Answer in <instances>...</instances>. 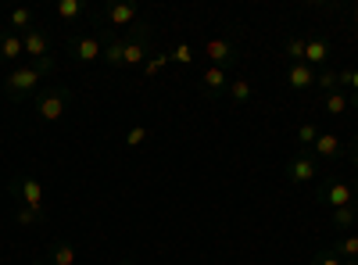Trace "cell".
<instances>
[{
	"instance_id": "cell-1",
	"label": "cell",
	"mask_w": 358,
	"mask_h": 265,
	"mask_svg": "<svg viewBox=\"0 0 358 265\" xmlns=\"http://www.w3.org/2000/svg\"><path fill=\"white\" fill-rule=\"evenodd\" d=\"M54 72V57H47V62H22L15 65L8 76H4V97L8 101H25L36 94V86Z\"/></svg>"
},
{
	"instance_id": "cell-2",
	"label": "cell",
	"mask_w": 358,
	"mask_h": 265,
	"mask_svg": "<svg viewBox=\"0 0 358 265\" xmlns=\"http://www.w3.org/2000/svg\"><path fill=\"white\" fill-rule=\"evenodd\" d=\"M151 57V22H136L129 33H122V69H143Z\"/></svg>"
},
{
	"instance_id": "cell-3",
	"label": "cell",
	"mask_w": 358,
	"mask_h": 265,
	"mask_svg": "<svg viewBox=\"0 0 358 265\" xmlns=\"http://www.w3.org/2000/svg\"><path fill=\"white\" fill-rule=\"evenodd\" d=\"M69 104H72V90H69V86H47V90L36 94V119L40 122L65 119Z\"/></svg>"
},
{
	"instance_id": "cell-4",
	"label": "cell",
	"mask_w": 358,
	"mask_h": 265,
	"mask_svg": "<svg viewBox=\"0 0 358 265\" xmlns=\"http://www.w3.org/2000/svg\"><path fill=\"white\" fill-rule=\"evenodd\" d=\"M11 194L18 197L22 208H29V212H36V215H43V219H47V208H43V187H40L36 176L18 172L15 180H11Z\"/></svg>"
},
{
	"instance_id": "cell-5",
	"label": "cell",
	"mask_w": 358,
	"mask_h": 265,
	"mask_svg": "<svg viewBox=\"0 0 358 265\" xmlns=\"http://www.w3.org/2000/svg\"><path fill=\"white\" fill-rule=\"evenodd\" d=\"M319 172H322V162L312 155V151H297L287 165H283V176H287V183L294 187H305V183H315L319 180Z\"/></svg>"
},
{
	"instance_id": "cell-6",
	"label": "cell",
	"mask_w": 358,
	"mask_h": 265,
	"mask_svg": "<svg viewBox=\"0 0 358 265\" xmlns=\"http://www.w3.org/2000/svg\"><path fill=\"white\" fill-rule=\"evenodd\" d=\"M204 57H208V65L233 72L236 65H241V47H236V40H229V36H212L204 43Z\"/></svg>"
},
{
	"instance_id": "cell-7",
	"label": "cell",
	"mask_w": 358,
	"mask_h": 265,
	"mask_svg": "<svg viewBox=\"0 0 358 265\" xmlns=\"http://www.w3.org/2000/svg\"><path fill=\"white\" fill-rule=\"evenodd\" d=\"M315 201H322L330 212H337V208H348V204H355V190H351L348 180H341V176H330V180L319 183Z\"/></svg>"
},
{
	"instance_id": "cell-8",
	"label": "cell",
	"mask_w": 358,
	"mask_h": 265,
	"mask_svg": "<svg viewBox=\"0 0 358 265\" xmlns=\"http://www.w3.org/2000/svg\"><path fill=\"white\" fill-rule=\"evenodd\" d=\"M101 22L108 25V33H115V29L129 33V29L140 22V8L129 4V0H115V4H108V8L101 11Z\"/></svg>"
},
{
	"instance_id": "cell-9",
	"label": "cell",
	"mask_w": 358,
	"mask_h": 265,
	"mask_svg": "<svg viewBox=\"0 0 358 265\" xmlns=\"http://www.w3.org/2000/svg\"><path fill=\"white\" fill-rule=\"evenodd\" d=\"M69 57L79 65H90V62H101L104 57V40L94 36V33H79L69 40Z\"/></svg>"
},
{
	"instance_id": "cell-10",
	"label": "cell",
	"mask_w": 358,
	"mask_h": 265,
	"mask_svg": "<svg viewBox=\"0 0 358 265\" xmlns=\"http://www.w3.org/2000/svg\"><path fill=\"white\" fill-rule=\"evenodd\" d=\"M22 47H25V62H47V57L54 54V40L47 29H29V33H22Z\"/></svg>"
},
{
	"instance_id": "cell-11",
	"label": "cell",
	"mask_w": 358,
	"mask_h": 265,
	"mask_svg": "<svg viewBox=\"0 0 358 265\" xmlns=\"http://www.w3.org/2000/svg\"><path fill=\"white\" fill-rule=\"evenodd\" d=\"M229 79H233V72L215 69V65H204V72H201V97H208V101L222 97L229 90Z\"/></svg>"
},
{
	"instance_id": "cell-12",
	"label": "cell",
	"mask_w": 358,
	"mask_h": 265,
	"mask_svg": "<svg viewBox=\"0 0 358 265\" xmlns=\"http://www.w3.org/2000/svg\"><path fill=\"white\" fill-rule=\"evenodd\" d=\"M312 155L319 162H341L348 155V147H344V140L337 133H319V140L312 143Z\"/></svg>"
},
{
	"instance_id": "cell-13",
	"label": "cell",
	"mask_w": 358,
	"mask_h": 265,
	"mask_svg": "<svg viewBox=\"0 0 358 265\" xmlns=\"http://www.w3.org/2000/svg\"><path fill=\"white\" fill-rule=\"evenodd\" d=\"M22 62H25L22 36L11 29H0V65H22Z\"/></svg>"
},
{
	"instance_id": "cell-14",
	"label": "cell",
	"mask_w": 358,
	"mask_h": 265,
	"mask_svg": "<svg viewBox=\"0 0 358 265\" xmlns=\"http://www.w3.org/2000/svg\"><path fill=\"white\" fill-rule=\"evenodd\" d=\"M326 62H330V43L322 36H305V65L319 72V69H326Z\"/></svg>"
},
{
	"instance_id": "cell-15",
	"label": "cell",
	"mask_w": 358,
	"mask_h": 265,
	"mask_svg": "<svg viewBox=\"0 0 358 265\" xmlns=\"http://www.w3.org/2000/svg\"><path fill=\"white\" fill-rule=\"evenodd\" d=\"M287 83L294 90H312L315 86V69H308L305 62H290L287 65Z\"/></svg>"
},
{
	"instance_id": "cell-16",
	"label": "cell",
	"mask_w": 358,
	"mask_h": 265,
	"mask_svg": "<svg viewBox=\"0 0 358 265\" xmlns=\"http://www.w3.org/2000/svg\"><path fill=\"white\" fill-rule=\"evenodd\" d=\"M43 262H47V265H76V262H79V255H76V248H72L69 241H50V248H47Z\"/></svg>"
},
{
	"instance_id": "cell-17",
	"label": "cell",
	"mask_w": 358,
	"mask_h": 265,
	"mask_svg": "<svg viewBox=\"0 0 358 265\" xmlns=\"http://www.w3.org/2000/svg\"><path fill=\"white\" fill-rule=\"evenodd\" d=\"M8 29L11 33H29V29H36V11L33 8H15L11 15H8Z\"/></svg>"
},
{
	"instance_id": "cell-18",
	"label": "cell",
	"mask_w": 358,
	"mask_h": 265,
	"mask_svg": "<svg viewBox=\"0 0 358 265\" xmlns=\"http://www.w3.org/2000/svg\"><path fill=\"white\" fill-rule=\"evenodd\" d=\"M322 111H326V115H348V111H351V97H348L344 90L322 94Z\"/></svg>"
},
{
	"instance_id": "cell-19",
	"label": "cell",
	"mask_w": 358,
	"mask_h": 265,
	"mask_svg": "<svg viewBox=\"0 0 358 265\" xmlns=\"http://www.w3.org/2000/svg\"><path fill=\"white\" fill-rule=\"evenodd\" d=\"M226 97H229L233 104H251L255 90H251V83H248V79H241V76H233V79H229V90H226Z\"/></svg>"
},
{
	"instance_id": "cell-20",
	"label": "cell",
	"mask_w": 358,
	"mask_h": 265,
	"mask_svg": "<svg viewBox=\"0 0 358 265\" xmlns=\"http://www.w3.org/2000/svg\"><path fill=\"white\" fill-rule=\"evenodd\" d=\"M334 255L344 258L348 265H358V233H348V237H341L334 244Z\"/></svg>"
},
{
	"instance_id": "cell-21",
	"label": "cell",
	"mask_w": 358,
	"mask_h": 265,
	"mask_svg": "<svg viewBox=\"0 0 358 265\" xmlns=\"http://www.w3.org/2000/svg\"><path fill=\"white\" fill-rule=\"evenodd\" d=\"M319 126L315 122H301V126H297V151H312V143L319 140Z\"/></svg>"
},
{
	"instance_id": "cell-22",
	"label": "cell",
	"mask_w": 358,
	"mask_h": 265,
	"mask_svg": "<svg viewBox=\"0 0 358 265\" xmlns=\"http://www.w3.org/2000/svg\"><path fill=\"white\" fill-rule=\"evenodd\" d=\"M57 18L65 25H76L83 18V0H62V4H57Z\"/></svg>"
},
{
	"instance_id": "cell-23",
	"label": "cell",
	"mask_w": 358,
	"mask_h": 265,
	"mask_svg": "<svg viewBox=\"0 0 358 265\" xmlns=\"http://www.w3.org/2000/svg\"><path fill=\"white\" fill-rule=\"evenodd\" d=\"M330 222H334L337 229H351V226L358 222V201H355V204H348V208H337V212L330 215Z\"/></svg>"
},
{
	"instance_id": "cell-24",
	"label": "cell",
	"mask_w": 358,
	"mask_h": 265,
	"mask_svg": "<svg viewBox=\"0 0 358 265\" xmlns=\"http://www.w3.org/2000/svg\"><path fill=\"white\" fill-rule=\"evenodd\" d=\"M165 65H172V62H169V54H162V50H158V54H151V57H147L140 72H143L147 79H155V76H162V72H165Z\"/></svg>"
},
{
	"instance_id": "cell-25",
	"label": "cell",
	"mask_w": 358,
	"mask_h": 265,
	"mask_svg": "<svg viewBox=\"0 0 358 265\" xmlns=\"http://www.w3.org/2000/svg\"><path fill=\"white\" fill-rule=\"evenodd\" d=\"M315 86H319L322 94H334V90H341L337 72H334V69H319V72H315Z\"/></svg>"
},
{
	"instance_id": "cell-26",
	"label": "cell",
	"mask_w": 358,
	"mask_h": 265,
	"mask_svg": "<svg viewBox=\"0 0 358 265\" xmlns=\"http://www.w3.org/2000/svg\"><path fill=\"white\" fill-rule=\"evenodd\" d=\"M337 83H341L344 94H355V97H358V65H355V69H341V72H337Z\"/></svg>"
},
{
	"instance_id": "cell-27",
	"label": "cell",
	"mask_w": 358,
	"mask_h": 265,
	"mask_svg": "<svg viewBox=\"0 0 358 265\" xmlns=\"http://www.w3.org/2000/svg\"><path fill=\"white\" fill-rule=\"evenodd\" d=\"M283 50H287L290 62H305V36H287Z\"/></svg>"
},
{
	"instance_id": "cell-28",
	"label": "cell",
	"mask_w": 358,
	"mask_h": 265,
	"mask_svg": "<svg viewBox=\"0 0 358 265\" xmlns=\"http://www.w3.org/2000/svg\"><path fill=\"white\" fill-rule=\"evenodd\" d=\"M147 140H151V126H133L126 133V147H129V151H136V147L147 143Z\"/></svg>"
},
{
	"instance_id": "cell-29",
	"label": "cell",
	"mask_w": 358,
	"mask_h": 265,
	"mask_svg": "<svg viewBox=\"0 0 358 265\" xmlns=\"http://www.w3.org/2000/svg\"><path fill=\"white\" fill-rule=\"evenodd\" d=\"M169 62H172V65H190V62H194V47H190V43L172 47V50H169Z\"/></svg>"
},
{
	"instance_id": "cell-30",
	"label": "cell",
	"mask_w": 358,
	"mask_h": 265,
	"mask_svg": "<svg viewBox=\"0 0 358 265\" xmlns=\"http://www.w3.org/2000/svg\"><path fill=\"white\" fill-rule=\"evenodd\" d=\"M308 265H348L344 258H337L334 255V248H322V251H315L312 258H308Z\"/></svg>"
},
{
	"instance_id": "cell-31",
	"label": "cell",
	"mask_w": 358,
	"mask_h": 265,
	"mask_svg": "<svg viewBox=\"0 0 358 265\" xmlns=\"http://www.w3.org/2000/svg\"><path fill=\"white\" fill-rule=\"evenodd\" d=\"M18 226H36V222H43V215H36V212H29V208H22V204H18Z\"/></svg>"
},
{
	"instance_id": "cell-32",
	"label": "cell",
	"mask_w": 358,
	"mask_h": 265,
	"mask_svg": "<svg viewBox=\"0 0 358 265\" xmlns=\"http://www.w3.org/2000/svg\"><path fill=\"white\" fill-rule=\"evenodd\" d=\"M344 158H351V165L358 169V136L351 140V147H348V155H344Z\"/></svg>"
},
{
	"instance_id": "cell-33",
	"label": "cell",
	"mask_w": 358,
	"mask_h": 265,
	"mask_svg": "<svg viewBox=\"0 0 358 265\" xmlns=\"http://www.w3.org/2000/svg\"><path fill=\"white\" fill-rule=\"evenodd\" d=\"M351 190H355V201H358V172H355V180H351Z\"/></svg>"
},
{
	"instance_id": "cell-34",
	"label": "cell",
	"mask_w": 358,
	"mask_h": 265,
	"mask_svg": "<svg viewBox=\"0 0 358 265\" xmlns=\"http://www.w3.org/2000/svg\"><path fill=\"white\" fill-rule=\"evenodd\" d=\"M351 22H355V29H358V4L351 8Z\"/></svg>"
},
{
	"instance_id": "cell-35",
	"label": "cell",
	"mask_w": 358,
	"mask_h": 265,
	"mask_svg": "<svg viewBox=\"0 0 358 265\" xmlns=\"http://www.w3.org/2000/svg\"><path fill=\"white\" fill-rule=\"evenodd\" d=\"M348 97H351V111H355V108H358V97H355V94H348Z\"/></svg>"
},
{
	"instance_id": "cell-36",
	"label": "cell",
	"mask_w": 358,
	"mask_h": 265,
	"mask_svg": "<svg viewBox=\"0 0 358 265\" xmlns=\"http://www.w3.org/2000/svg\"><path fill=\"white\" fill-rule=\"evenodd\" d=\"M118 265H136V262H129V258H122V262H118Z\"/></svg>"
},
{
	"instance_id": "cell-37",
	"label": "cell",
	"mask_w": 358,
	"mask_h": 265,
	"mask_svg": "<svg viewBox=\"0 0 358 265\" xmlns=\"http://www.w3.org/2000/svg\"><path fill=\"white\" fill-rule=\"evenodd\" d=\"M33 265H47V262H43V258H40V262H33Z\"/></svg>"
}]
</instances>
